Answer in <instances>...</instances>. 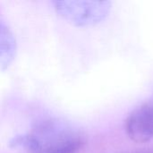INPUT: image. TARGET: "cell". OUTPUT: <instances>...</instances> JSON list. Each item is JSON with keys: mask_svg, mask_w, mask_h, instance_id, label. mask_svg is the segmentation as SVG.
<instances>
[{"mask_svg": "<svg viewBox=\"0 0 153 153\" xmlns=\"http://www.w3.org/2000/svg\"><path fill=\"white\" fill-rule=\"evenodd\" d=\"M84 136L73 125L56 118L43 119L24 134L13 138L10 145L27 153H78Z\"/></svg>", "mask_w": 153, "mask_h": 153, "instance_id": "6da1fadb", "label": "cell"}, {"mask_svg": "<svg viewBox=\"0 0 153 153\" xmlns=\"http://www.w3.org/2000/svg\"><path fill=\"white\" fill-rule=\"evenodd\" d=\"M54 8L60 16L78 26L92 25L104 20L109 13V1H52Z\"/></svg>", "mask_w": 153, "mask_h": 153, "instance_id": "7a4b0ae2", "label": "cell"}, {"mask_svg": "<svg viewBox=\"0 0 153 153\" xmlns=\"http://www.w3.org/2000/svg\"><path fill=\"white\" fill-rule=\"evenodd\" d=\"M127 136L135 143L153 140V100L134 109L125 121Z\"/></svg>", "mask_w": 153, "mask_h": 153, "instance_id": "3957f363", "label": "cell"}]
</instances>
